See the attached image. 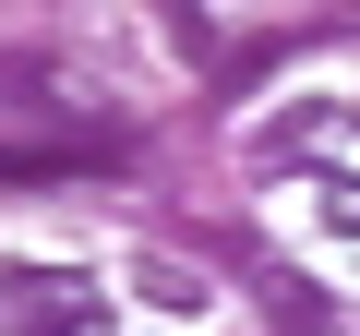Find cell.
Masks as SVG:
<instances>
[{"label": "cell", "mask_w": 360, "mask_h": 336, "mask_svg": "<svg viewBox=\"0 0 360 336\" xmlns=\"http://www.w3.org/2000/svg\"><path fill=\"white\" fill-rule=\"evenodd\" d=\"M240 288L264 300V324H276V336H336V300H324L300 264H276V252H240Z\"/></svg>", "instance_id": "1"}, {"label": "cell", "mask_w": 360, "mask_h": 336, "mask_svg": "<svg viewBox=\"0 0 360 336\" xmlns=\"http://www.w3.org/2000/svg\"><path fill=\"white\" fill-rule=\"evenodd\" d=\"M324 132H336V108H288V120L264 132V168H288V156H300V144H324Z\"/></svg>", "instance_id": "4"}, {"label": "cell", "mask_w": 360, "mask_h": 336, "mask_svg": "<svg viewBox=\"0 0 360 336\" xmlns=\"http://www.w3.org/2000/svg\"><path fill=\"white\" fill-rule=\"evenodd\" d=\"M132 288H144L156 312H217V288H205L193 264H168V252H144V264H132Z\"/></svg>", "instance_id": "2"}, {"label": "cell", "mask_w": 360, "mask_h": 336, "mask_svg": "<svg viewBox=\"0 0 360 336\" xmlns=\"http://www.w3.org/2000/svg\"><path fill=\"white\" fill-rule=\"evenodd\" d=\"M25 336H108V324H96V300H72V312H49V324H25Z\"/></svg>", "instance_id": "6"}, {"label": "cell", "mask_w": 360, "mask_h": 336, "mask_svg": "<svg viewBox=\"0 0 360 336\" xmlns=\"http://www.w3.org/2000/svg\"><path fill=\"white\" fill-rule=\"evenodd\" d=\"M312 217H324L336 240H360V181H312Z\"/></svg>", "instance_id": "5"}, {"label": "cell", "mask_w": 360, "mask_h": 336, "mask_svg": "<svg viewBox=\"0 0 360 336\" xmlns=\"http://www.w3.org/2000/svg\"><path fill=\"white\" fill-rule=\"evenodd\" d=\"M0 96H13V108H37V120H60V108H72L60 60H0Z\"/></svg>", "instance_id": "3"}]
</instances>
